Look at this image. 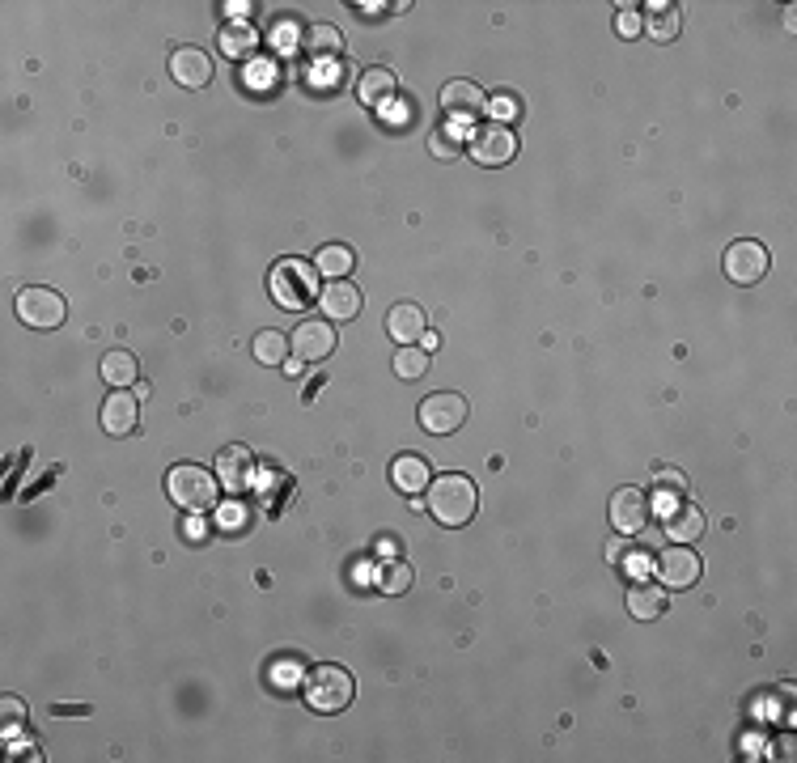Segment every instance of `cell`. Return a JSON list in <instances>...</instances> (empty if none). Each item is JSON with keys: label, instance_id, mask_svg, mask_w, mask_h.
<instances>
[{"label": "cell", "instance_id": "ba28073f", "mask_svg": "<svg viewBox=\"0 0 797 763\" xmlns=\"http://www.w3.org/2000/svg\"><path fill=\"white\" fill-rule=\"evenodd\" d=\"M700 573H704V560L687 543L666 547V552L658 556V577H662V585H670V590H687V585H696Z\"/></svg>", "mask_w": 797, "mask_h": 763}, {"label": "cell", "instance_id": "484cf974", "mask_svg": "<svg viewBox=\"0 0 797 763\" xmlns=\"http://www.w3.org/2000/svg\"><path fill=\"white\" fill-rule=\"evenodd\" d=\"M289 335L285 331H259L255 335V357L263 361V365H285L289 361Z\"/></svg>", "mask_w": 797, "mask_h": 763}, {"label": "cell", "instance_id": "d6a6232c", "mask_svg": "<svg viewBox=\"0 0 797 763\" xmlns=\"http://www.w3.org/2000/svg\"><path fill=\"white\" fill-rule=\"evenodd\" d=\"M378 115H382L386 123H399V128H407V123H412V106H407L403 98H399V102L391 98V102H382V111H378Z\"/></svg>", "mask_w": 797, "mask_h": 763}, {"label": "cell", "instance_id": "52a82bcc", "mask_svg": "<svg viewBox=\"0 0 797 763\" xmlns=\"http://www.w3.org/2000/svg\"><path fill=\"white\" fill-rule=\"evenodd\" d=\"M768 268H772V255L764 242L742 238L725 251V276H730L734 285H759V280L768 276Z\"/></svg>", "mask_w": 797, "mask_h": 763}, {"label": "cell", "instance_id": "44dd1931", "mask_svg": "<svg viewBox=\"0 0 797 763\" xmlns=\"http://www.w3.org/2000/svg\"><path fill=\"white\" fill-rule=\"evenodd\" d=\"M221 51L229 60H251L259 51V30L251 22H229L221 30Z\"/></svg>", "mask_w": 797, "mask_h": 763}, {"label": "cell", "instance_id": "8d00e7d4", "mask_svg": "<svg viewBox=\"0 0 797 763\" xmlns=\"http://www.w3.org/2000/svg\"><path fill=\"white\" fill-rule=\"evenodd\" d=\"M662 484H666V488H675V492H683V488H687V479H683L679 471H662Z\"/></svg>", "mask_w": 797, "mask_h": 763}, {"label": "cell", "instance_id": "8fae6325", "mask_svg": "<svg viewBox=\"0 0 797 763\" xmlns=\"http://www.w3.org/2000/svg\"><path fill=\"white\" fill-rule=\"evenodd\" d=\"M649 522V496L641 488H619L611 496V526L619 535H641Z\"/></svg>", "mask_w": 797, "mask_h": 763}, {"label": "cell", "instance_id": "3957f363", "mask_svg": "<svg viewBox=\"0 0 797 763\" xmlns=\"http://www.w3.org/2000/svg\"><path fill=\"white\" fill-rule=\"evenodd\" d=\"M301 691H306V704L318 708V713H340L357 696V683H352L344 666H314Z\"/></svg>", "mask_w": 797, "mask_h": 763}, {"label": "cell", "instance_id": "5b68a950", "mask_svg": "<svg viewBox=\"0 0 797 763\" xmlns=\"http://www.w3.org/2000/svg\"><path fill=\"white\" fill-rule=\"evenodd\" d=\"M471 407L463 395H454V390H437V395H429L420 403V429L433 433V437H450L467 424Z\"/></svg>", "mask_w": 797, "mask_h": 763}, {"label": "cell", "instance_id": "4fadbf2b", "mask_svg": "<svg viewBox=\"0 0 797 763\" xmlns=\"http://www.w3.org/2000/svg\"><path fill=\"white\" fill-rule=\"evenodd\" d=\"M484 106H488V98H484V90L475 81H446L441 85V111H446L450 119H475V115H484Z\"/></svg>", "mask_w": 797, "mask_h": 763}, {"label": "cell", "instance_id": "e575fe53", "mask_svg": "<svg viewBox=\"0 0 797 763\" xmlns=\"http://www.w3.org/2000/svg\"><path fill=\"white\" fill-rule=\"evenodd\" d=\"M314 85H318V90H340V64H323V68H318V73H314Z\"/></svg>", "mask_w": 797, "mask_h": 763}, {"label": "cell", "instance_id": "277c9868", "mask_svg": "<svg viewBox=\"0 0 797 763\" xmlns=\"http://www.w3.org/2000/svg\"><path fill=\"white\" fill-rule=\"evenodd\" d=\"M318 268H310L306 259H280L272 268V297L280 301L285 310H301L310 297H318Z\"/></svg>", "mask_w": 797, "mask_h": 763}, {"label": "cell", "instance_id": "d590c367", "mask_svg": "<svg viewBox=\"0 0 797 763\" xmlns=\"http://www.w3.org/2000/svg\"><path fill=\"white\" fill-rule=\"evenodd\" d=\"M217 522H221V526H242V505H225V509L217 513Z\"/></svg>", "mask_w": 797, "mask_h": 763}, {"label": "cell", "instance_id": "ac0fdd59", "mask_svg": "<svg viewBox=\"0 0 797 763\" xmlns=\"http://www.w3.org/2000/svg\"><path fill=\"white\" fill-rule=\"evenodd\" d=\"M386 331H391L395 344H420V335H424V310L412 306V301H399V306H391V314H386Z\"/></svg>", "mask_w": 797, "mask_h": 763}, {"label": "cell", "instance_id": "9c48e42d", "mask_svg": "<svg viewBox=\"0 0 797 763\" xmlns=\"http://www.w3.org/2000/svg\"><path fill=\"white\" fill-rule=\"evenodd\" d=\"M289 344H293V352H297V361H301V365H306V361H323V357H331V348H335L331 318H301Z\"/></svg>", "mask_w": 797, "mask_h": 763}, {"label": "cell", "instance_id": "5bb4252c", "mask_svg": "<svg viewBox=\"0 0 797 763\" xmlns=\"http://www.w3.org/2000/svg\"><path fill=\"white\" fill-rule=\"evenodd\" d=\"M251 475H255V458H251V450H246V446L217 450V479H221V488L246 492V488H251Z\"/></svg>", "mask_w": 797, "mask_h": 763}, {"label": "cell", "instance_id": "f35d334b", "mask_svg": "<svg viewBox=\"0 0 797 763\" xmlns=\"http://www.w3.org/2000/svg\"><path fill=\"white\" fill-rule=\"evenodd\" d=\"M225 13H234V17H246V13H251V5H246V0H234V5H225Z\"/></svg>", "mask_w": 797, "mask_h": 763}, {"label": "cell", "instance_id": "f1b7e54d", "mask_svg": "<svg viewBox=\"0 0 797 763\" xmlns=\"http://www.w3.org/2000/svg\"><path fill=\"white\" fill-rule=\"evenodd\" d=\"M382 590H386V594H407V590H412V569H407L403 560H399V564H386Z\"/></svg>", "mask_w": 797, "mask_h": 763}, {"label": "cell", "instance_id": "ab89813d", "mask_svg": "<svg viewBox=\"0 0 797 763\" xmlns=\"http://www.w3.org/2000/svg\"><path fill=\"white\" fill-rule=\"evenodd\" d=\"M628 569H632V573H645V569H649V560H645V556H632V560H628Z\"/></svg>", "mask_w": 797, "mask_h": 763}, {"label": "cell", "instance_id": "1f68e13d", "mask_svg": "<svg viewBox=\"0 0 797 763\" xmlns=\"http://www.w3.org/2000/svg\"><path fill=\"white\" fill-rule=\"evenodd\" d=\"M615 30H619V34H624V39H636V34H641V30H645V17H641V13H636L632 5H624V9H619V17H615Z\"/></svg>", "mask_w": 797, "mask_h": 763}, {"label": "cell", "instance_id": "e0dca14e", "mask_svg": "<svg viewBox=\"0 0 797 763\" xmlns=\"http://www.w3.org/2000/svg\"><path fill=\"white\" fill-rule=\"evenodd\" d=\"M391 484L399 492H407V496H420L424 488L433 484V471H429V463H424L420 454H399L391 463Z\"/></svg>", "mask_w": 797, "mask_h": 763}, {"label": "cell", "instance_id": "7a4b0ae2", "mask_svg": "<svg viewBox=\"0 0 797 763\" xmlns=\"http://www.w3.org/2000/svg\"><path fill=\"white\" fill-rule=\"evenodd\" d=\"M166 492H170L174 505L200 513V509L217 505L221 479L212 471H204V467H196V463H179V467H170V475H166Z\"/></svg>", "mask_w": 797, "mask_h": 763}, {"label": "cell", "instance_id": "d6986e66", "mask_svg": "<svg viewBox=\"0 0 797 763\" xmlns=\"http://www.w3.org/2000/svg\"><path fill=\"white\" fill-rule=\"evenodd\" d=\"M666 602H670V594H666V585H658V581H636L628 590V611L636 619H662Z\"/></svg>", "mask_w": 797, "mask_h": 763}, {"label": "cell", "instance_id": "83f0119b", "mask_svg": "<svg viewBox=\"0 0 797 763\" xmlns=\"http://www.w3.org/2000/svg\"><path fill=\"white\" fill-rule=\"evenodd\" d=\"M306 47L314 51V56H340L344 39H340V30H335V26L318 22V26H310V30H306Z\"/></svg>", "mask_w": 797, "mask_h": 763}, {"label": "cell", "instance_id": "74e56055", "mask_svg": "<svg viewBox=\"0 0 797 763\" xmlns=\"http://www.w3.org/2000/svg\"><path fill=\"white\" fill-rule=\"evenodd\" d=\"M5 717H9V721H17V717H26V708L17 704L13 696H5Z\"/></svg>", "mask_w": 797, "mask_h": 763}, {"label": "cell", "instance_id": "2e32d148", "mask_svg": "<svg viewBox=\"0 0 797 763\" xmlns=\"http://www.w3.org/2000/svg\"><path fill=\"white\" fill-rule=\"evenodd\" d=\"M136 407H140L136 390H115V395L102 403V429L111 437H128L136 429Z\"/></svg>", "mask_w": 797, "mask_h": 763}, {"label": "cell", "instance_id": "836d02e7", "mask_svg": "<svg viewBox=\"0 0 797 763\" xmlns=\"http://www.w3.org/2000/svg\"><path fill=\"white\" fill-rule=\"evenodd\" d=\"M246 85H251V90H259V85H272V64L268 60H255L251 68H246Z\"/></svg>", "mask_w": 797, "mask_h": 763}, {"label": "cell", "instance_id": "cb8c5ba5", "mask_svg": "<svg viewBox=\"0 0 797 763\" xmlns=\"http://www.w3.org/2000/svg\"><path fill=\"white\" fill-rule=\"evenodd\" d=\"M352 263H357V255H352V246H340V242L318 246V255H314V268L323 272L327 280H344V276L352 272Z\"/></svg>", "mask_w": 797, "mask_h": 763}, {"label": "cell", "instance_id": "4316f807", "mask_svg": "<svg viewBox=\"0 0 797 763\" xmlns=\"http://www.w3.org/2000/svg\"><path fill=\"white\" fill-rule=\"evenodd\" d=\"M653 13H649V22H645V30L653 34L658 43H670L679 34V9L675 5H649Z\"/></svg>", "mask_w": 797, "mask_h": 763}, {"label": "cell", "instance_id": "8992f818", "mask_svg": "<svg viewBox=\"0 0 797 763\" xmlns=\"http://www.w3.org/2000/svg\"><path fill=\"white\" fill-rule=\"evenodd\" d=\"M17 318L34 331H51L68 318V301L56 289H43V285H30L17 293Z\"/></svg>", "mask_w": 797, "mask_h": 763}, {"label": "cell", "instance_id": "6da1fadb", "mask_svg": "<svg viewBox=\"0 0 797 763\" xmlns=\"http://www.w3.org/2000/svg\"><path fill=\"white\" fill-rule=\"evenodd\" d=\"M429 496V513L441 522V526H467L475 518V505H480V496H475V484L467 475H437L429 488H424Z\"/></svg>", "mask_w": 797, "mask_h": 763}, {"label": "cell", "instance_id": "9a60e30c", "mask_svg": "<svg viewBox=\"0 0 797 763\" xmlns=\"http://www.w3.org/2000/svg\"><path fill=\"white\" fill-rule=\"evenodd\" d=\"M170 77L183 85V90H200V85H208L212 81V60H208V51H200V47H179L170 56Z\"/></svg>", "mask_w": 797, "mask_h": 763}, {"label": "cell", "instance_id": "7c38bea8", "mask_svg": "<svg viewBox=\"0 0 797 763\" xmlns=\"http://www.w3.org/2000/svg\"><path fill=\"white\" fill-rule=\"evenodd\" d=\"M365 306L361 289L352 285V280H327L323 289H318V310L331 314V323H348V318H357Z\"/></svg>", "mask_w": 797, "mask_h": 763}, {"label": "cell", "instance_id": "7402d4cb", "mask_svg": "<svg viewBox=\"0 0 797 763\" xmlns=\"http://www.w3.org/2000/svg\"><path fill=\"white\" fill-rule=\"evenodd\" d=\"M395 73L391 68H365V77L357 81V98L361 102H369V106H382V102H391L395 98Z\"/></svg>", "mask_w": 797, "mask_h": 763}, {"label": "cell", "instance_id": "f546056e", "mask_svg": "<svg viewBox=\"0 0 797 763\" xmlns=\"http://www.w3.org/2000/svg\"><path fill=\"white\" fill-rule=\"evenodd\" d=\"M484 111L492 115V123H501V128L522 115V111H518V98H513V94H497V98H488V106H484Z\"/></svg>", "mask_w": 797, "mask_h": 763}, {"label": "cell", "instance_id": "603a6c76", "mask_svg": "<svg viewBox=\"0 0 797 763\" xmlns=\"http://www.w3.org/2000/svg\"><path fill=\"white\" fill-rule=\"evenodd\" d=\"M666 535H670V543H696V539L704 535V513H700L696 505L675 509V513L666 518Z\"/></svg>", "mask_w": 797, "mask_h": 763}, {"label": "cell", "instance_id": "ffe728a7", "mask_svg": "<svg viewBox=\"0 0 797 763\" xmlns=\"http://www.w3.org/2000/svg\"><path fill=\"white\" fill-rule=\"evenodd\" d=\"M102 382H111L115 390H128V386L140 382V365H136V357L128 348H111L102 357Z\"/></svg>", "mask_w": 797, "mask_h": 763}, {"label": "cell", "instance_id": "4dcf8cb0", "mask_svg": "<svg viewBox=\"0 0 797 763\" xmlns=\"http://www.w3.org/2000/svg\"><path fill=\"white\" fill-rule=\"evenodd\" d=\"M429 149H433V157H441V162H454V157L463 153V149H458V136L454 132H433L429 136Z\"/></svg>", "mask_w": 797, "mask_h": 763}, {"label": "cell", "instance_id": "d4e9b609", "mask_svg": "<svg viewBox=\"0 0 797 763\" xmlns=\"http://www.w3.org/2000/svg\"><path fill=\"white\" fill-rule=\"evenodd\" d=\"M429 365H433V352H424L420 344H399V352H395L399 382H420L424 374H429Z\"/></svg>", "mask_w": 797, "mask_h": 763}, {"label": "cell", "instance_id": "30bf717a", "mask_svg": "<svg viewBox=\"0 0 797 763\" xmlns=\"http://www.w3.org/2000/svg\"><path fill=\"white\" fill-rule=\"evenodd\" d=\"M513 153H518V140H513V132L501 128V123H488V128L471 136V157L480 166H505V162H513Z\"/></svg>", "mask_w": 797, "mask_h": 763}]
</instances>
